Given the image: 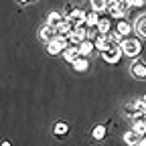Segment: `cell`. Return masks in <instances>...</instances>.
<instances>
[{"instance_id":"obj_8","label":"cell","mask_w":146,"mask_h":146,"mask_svg":"<svg viewBox=\"0 0 146 146\" xmlns=\"http://www.w3.org/2000/svg\"><path fill=\"white\" fill-rule=\"evenodd\" d=\"M61 55H63V59L71 65L73 61L79 57V47H75V45H67V47L63 49V53H61Z\"/></svg>"},{"instance_id":"obj_14","label":"cell","mask_w":146,"mask_h":146,"mask_svg":"<svg viewBox=\"0 0 146 146\" xmlns=\"http://www.w3.org/2000/svg\"><path fill=\"white\" fill-rule=\"evenodd\" d=\"M63 12H59V10H53V12H49V16H47V25H51V27H57L61 21H63Z\"/></svg>"},{"instance_id":"obj_10","label":"cell","mask_w":146,"mask_h":146,"mask_svg":"<svg viewBox=\"0 0 146 146\" xmlns=\"http://www.w3.org/2000/svg\"><path fill=\"white\" fill-rule=\"evenodd\" d=\"M140 140H142V134H138L136 130H128L124 134V142L128 146H136V144H140Z\"/></svg>"},{"instance_id":"obj_19","label":"cell","mask_w":146,"mask_h":146,"mask_svg":"<svg viewBox=\"0 0 146 146\" xmlns=\"http://www.w3.org/2000/svg\"><path fill=\"white\" fill-rule=\"evenodd\" d=\"M106 6H108V0H89V8L91 10L106 12Z\"/></svg>"},{"instance_id":"obj_6","label":"cell","mask_w":146,"mask_h":146,"mask_svg":"<svg viewBox=\"0 0 146 146\" xmlns=\"http://www.w3.org/2000/svg\"><path fill=\"white\" fill-rule=\"evenodd\" d=\"M132 29H134V27H132L130 23H128L124 16H122V18H118L116 25H114V31H116L118 35H122V36H128V35L132 33Z\"/></svg>"},{"instance_id":"obj_7","label":"cell","mask_w":146,"mask_h":146,"mask_svg":"<svg viewBox=\"0 0 146 146\" xmlns=\"http://www.w3.org/2000/svg\"><path fill=\"white\" fill-rule=\"evenodd\" d=\"M55 36H57V29H55V27L45 25V27L39 29V39H41L43 43H49L51 39H55Z\"/></svg>"},{"instance_id":"obj_25","label":"cell","mask_w":146,"mask_h":146,"mask_svg":"<svg viewBox=\"0 0 146 146\" xmlns=\"http://www.w3.org/2000/svg\"><path fill=\"white\" fill-rule=\"evenodd\" d=\"M18 4H29V2H33V0H16Z\"/></svg>"},{"instance_id":"obj_26","label":"cell","mask_w":146,"mask_h":146,"mask_svg":"<svg viewBox=\"0 0 146 146\" xmlns=\"http://www.w3.org/2000/svg\"><path fill=\"white\" fill-rule=\"evenodd\" d=\"M140 144H142V146H146V134H142V140H140Z\"/></svg>"},{"instance_id":"obj_11","label":"cell","mask_w":146,"mask_h":146,"mask_svg":"<svg viewBox=\"0 0 146 146\" xmlns=\"http://www.w3.org/2000/svg\"><path fill=\"white\" fill-rule=\"evenodd\" d=\"M71 67H73V71L83 73V71H87V69H89V59H87V57H81V55H79V57L71 63Z\"/></svg>"},{"instance_id":"obj_4","label":"cell","mask_w":146,"mask_h":146,"mask_svg":"<svg viewBox=\"0 0 146 146\" xmlns=\"http://www.w3.org/2000/svg\"><path fill=\"white\" fill-rule=\"evenodd\" d=\"M96 27H98L100 35H108L110 31H114V18L106 12V16H100V21H98V25H96Z\"/></svg>"},{"instance_id":"obj_18","label":"cell","mask_w":146,"mask_h":146,"mask_svg":"<svg viewBox=\"0 0 146 146\" xmlns=\"http://www.w3.org/2000/svg\"><path fill=\"white\" fill-rule=\"evenodd\" d=\"M94 47L102 53L106 47H110V41H108V35H98V39L94 41Z\"/></svg>"},{"instance_id":"obj_20","label":"cell","mask_w":146,"mask_h":146,"mask_svg":"<svg viewBox=\"0 0 146 146\" xmlns=\"http://www.w3.org/2000/svg\"><path fill=\"white\" fill-rule=\"evenodd\" d=\"M124 114L128 116V118H134L138 112H136V102H128L126 106H124Z\"/></svg>"},{"instance_id":"obj_1","label":"cell","mask_w":146,"mask_h":146,"mask_svg":"<svg viewBox=\"0 0 146 146\" xmlns=\"http://www.w3.org/2000/svg\"><path fill=\"white\" fill-rule=\"evenodd\" d=\"M122 53L124 55H128V57H138L140 55V51H142V43H140V39L138 36H124L122 39Z\"/></svg>"},{"instance_id":"obj_16","label":"cell","mask_w":146,"mask_h":146,"mask_svg":"<svg viewBox=\"0 0 146 146\" xmlns=\"http://www.w3.org/2000/svg\"><path fill=\"white\" fill-rule=\"evenodd\" d=\"M134 29L138 31V35H140V36H146V14H142V16H138V18H136Z\"/></svg>"},{"instance_id":"obj_2","label":"cell","mask_w":146,"mask_h":146,"mask_svg":"<svg viewBox=\"0 0 146 146\" xmlns=\"http://www.w3.org/2000/svg\"><path fill=\"white\" fill-rule=\"evenodd\" d=\"M122 47L120 45H110V47H106L104 51H102V59L106 61V63H110V65H116L120 59H122Z\"/></svg>"},{"instance_id":"obj_17","label":"cell","mask_w":146,"mask_h":146,"mask_svg":"<svg viewBox=\"0 0 146 146\" xmlns=\"http://www.w3.org/2000/svg\"><path fill=\"white\" fill-rule=\"evenodd\" d=\"M100 16H102V12H98V10H89V12L85 14V23H87V27H96L98 21H100Z\"/></svg>"},{"instance_id":"obj_23","label":"cell","mask_w":146,"mask_h":146,"mask_svg":"<svg viewBox=\"0 0 146 146\" xmlns=\"http://www.w3.org/2000/svg\"><path fill=\"white\" fill-rule=\"evenodd\" d=\"M136 112H138V114H146V106L142 104V100L136 102Z\"/></svg>"},{"instance_id":"obj_5","label":"cell","mask_w":146,"mask_h":146,"mask_svg":"<svg viewBox=\"0 0 146 146\" xmlns=\"http://www.w3.org/2000/svg\"><path fill=\"white\" fill-rule=\"evenodd\" d=\"M130 71L136 79H146V63L140 61V59H134L132 65H130Z\"/></svg>"},{"instance_id":"obj_3","label":"cell","mask_w":146,"mask_h":146,"mask_svg":"<svg viewBox=\"0 0 146 146\" xmlns=\"http://www.w3.org/2000/svg\"><path fill=\"white\" fill-rule=\"evenodd\" d=\"M67 45H69L67 36L57 35L55 39H51V41L47 43V53H49V55H59V53H63V49H65Z\"/></svg>"},{"instance_id":"obj_24","label":"cell","mask_w":146,"mask_h":146,"mask_svg":"<svg viewBox=\"0 0 146 146\" xmlns=\"http://www.w3.org/2000/svg\"><path fill=\"white\" fill-rule=\"evenodd\" d=\"M71 12H73V6H71V4H65V6H63V16H65V18H69V16H71Z\"/></svg>"},{"instance_id":"obj_27","label":"cell","mask_w":146,"mask_h":146,"mask_svg":"<svg viewBox=\"0 0 146 146\" xmlns=\"http://www.w3.org/2000/svg\"><path fill=\"white\" fill-rule=\"evenodd\" d=\"M142 104H144V106H146V96H144V98H142Z\"/></svg>"},{"instance_id":"obj_9","label":"cell","mask_w":146,"mask_h":146,"mask_svg":"<svg viewBox=\"0 0 146 146\" xmlns=\"http://www.w3.org/2000/svg\"><path fill=\"white\" fill-rule=\"evenodd\" d=\"M106 136H108V128H106V124H96L94 128H91V138H94V140L102 142V140H106Z\"/></svg>"},{"instance_id":"obj_21","label":"cell","mask_w":146,"mask_h":146,"mask_svg":"<svg viewBox=\"0 0 146 146\" xmlns=\"http://www.w3.org/2000/svg\"><path fill=\"white\" fill-rule=\"evenodd\" d=\"M98 35H100L98 27H87V31H85V39H87V41H96Z\"/></svg>"},{"instance_id":"obj_15","label":"cell","mask_w":146,"mask_h":146,"mask_svg":"<svg viewBox=\"0 0 146 146\" xmlns=\"http://www.w3.org/2000/svg\"><path fill=\"white\" fill-rule=\"evenodd\" d=\"M69 132V124L67 122H55V126H53V134L55 136H65Z\"/></svg>"},{"instance_id":"obj_12","label":"cell","mask_w":146,"mask_h":146,"mask_svg":"<svg viewBox=\"0 0 146 146\" xmlns=\"http://www.w3.org/2000/svg\"><path fill=\"white\" fill-rule=\"evenodd\" d=\"M94 41H87V39H83L81 43H79V55H81V57H87L89 59V55L91 53H94Z\"/></svg>"},{"instance_id":"obj_13","label":"cell","mask_w":146,"mask_h":146,"mask_svg":"<svg viewBox=\"0 0 146 146\" xmlns=\"http://www.w3.org/2000/svg\"><path fill=\"white\" fill-rule=\"evenodd\" d=\"M55 29H57V35H61V36H67V35H71V31H73V27L69 25L67 18H63V21L55 27Z\"/></svg>"},{"instance_id":"obj_22","label":"cell","mask_w":146,"mask_h":146,"mask_svg":"<svg viewBox=\"0 0 146 146\" xmlns=\"http://www.w3.org/2000/svg\"><path fill=\"white\" fill-rule=\"evenodd\" d=\"M132 2V8H144L146 6V0H130Z\"/></svg>"}]
</instances>
